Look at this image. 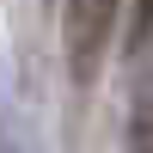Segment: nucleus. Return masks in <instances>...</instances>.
Instances as JSON below:
<instances>
[{
  "label": "nucleus",
  "instance_id": "nucleus-2",
  "mask_svg": "<svg viewBox=\"0 0 153 153\" xmlns=\"http://www.w3.org/2000/svg\"><path fill=\"white\" fill-rule=\"evenodd\" d=\"M153 37V0H135V19H129V49H141Z\"/></svg>",
  "mask_w": 153,
  "mask_h": 153
},
{
  "label": "nucleus",
  "instance_id": "nucleus-1",
  "mask_svg": "<svg viewBox=\"0 0 153 153\" xmlns=\"http://www.w3.org/2000/svg\"><path fill=\"white\" fill-rule=\"evenodd\" d=\"M110 12H117V0H74L68 6L61 37H68V68H74L80 86L98 74V61H104V49H110Z\"/></svg>",
  "mask_w": 153,
  "mask_h": 153
}]
</instances>
